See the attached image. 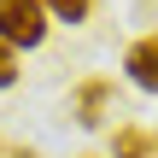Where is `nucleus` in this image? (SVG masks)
<instances>
[{
	"label": "nucleus",
	"instance_id": "obj_1",
	"mask_svg": "<svg viewBox=\"0 0 158 158\" xmlns=\"http://www.w3.org/2000/svg\"><path fill=\"white\" fill-rule=\"evenodd\" d=\"M47 0H0V41L12 47H41L47 41Z\"/></svg>",
	"mask_w": 158,
	"mask_h": 158
},
{
	"label": "nucleus",
	"instance_id": "obj_2",
	"mask_svg": "<svg viewBox=\"0 0 158 158\" xmlns=\"http://www.w3.org/2000/svg\"><path fill=\"white\" fill-rule=\"evenodd\" d=\"M111 100H117V82H111V76L76 82V94H70V123H76V129H100L106 111H111Z\"/></svg>",
	"mask_w": 158,
	"mask_h": 158
},
{
	"label": "nucleus",
	"instance_id": "obj_3",
	"mask_svg": "<svg viewBox=\"0 0 158 158\" xmlns=\"http://www.w3.org/2000/svg\"><path fill=\"white\" fill-rule=\"evenodd\" d=\"M123 70H129V82H135L141 94H158V35L129 41V53H123Z\"/></svg>",
	"mask_w": 158,
	"mask_h": 158
},
{
	"label": "nucleus",
	"instance_id": "obj_4",
	"mask_svg": "<svg viewBox=\"0 0 158 158\" xmlns=\"http://www.w3.org/2000/svg\"><path fill=\"white\" fill-rule=\"evenodd\" d=\"M158 141L147 129H135V123H123V129H111V158H147Z\"/></svg>",
	"mask_w": 158,
	"mask_h": 158
},
{
	"label": "nucleus",
	"instance_id": "obj_5",
	"mask_svg": "<svg viewBox=\"0 0 158 158\" xmlns=\"http://www.w3.org/2000/svg\"><path fill=\"white\" fill-rule=\"evenodd\" d=\"M47 12H53L59 23H88V12H94V0H47Z\"/></svg>",
	"mask_w": 158,
	"mask_h": 158
},
{
	"label": "nucleus",
	"instance_id": "obj_6",
	"mask_svg": "<svg viewBox=\"0 0 158 158\" xmlns=\"http://www.w3.org/2000/svg\"><path fill=\"white\" fill-rule=\"evenodd\" d=\"M12 82H18V47L0 41V88H12Z\"/></svg>",
	"mask_w": 158,
	"mask_h": 158
},
{
	"label": "nucleus",
	"instance_id": "obj_7",
	"mask_svg": "<svg viewBox=\"0 0 158 158\" xmlns=\"http://www.w3.org/2000/svg\"><path fill=\"white\" fill-rule=\"evenodd\" d=\"M12 158H35V152H29V147H18V152H12Z\"/></svg>",
	"mask_w": 158,
	"mask_h": 158
},
{
	"label": "nucleus",
	"instance_id": "obj_8",
	"mask_svg": "<svg viewBox=\"0 0 158 158\" xmlns=\"http://www.w3.org/2000/svg\"><path fill=\"white\" fill-rule=\"evenodd\" d=\"M82 158H94V152H82Z\"/></svg>",
	"mask_w": 158,
	"mask_h": 158
},
{
	"label": "nucleus",
	"instance_id": "obj_9",
	"mask_svg": "<svg viewBox=\"0 0 158 158\" xmlns=\"http://www.w3.org/2000/svg\"><path fill=\"white\" fill-rule=\"evenodd\" d=\"M152 141H158V135H152Z\"/></svg>",
	"mask_w": 158,
	"mask_h": 158
}]
</instances>
